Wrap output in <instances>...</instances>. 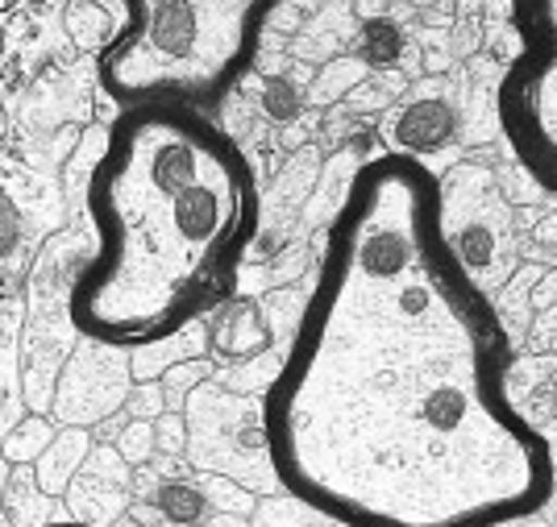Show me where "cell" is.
<instances>
[{
	"label": "cell",
	"instance_id": "obj_1",
	"mask_svg": "<svg viewBox=\"0 0 557 527\" xmlns=\"http://www.w3.org/2000/svg\"><path fill=\"white\" fill-rule=\"evenodd\" d=\"M511 344L442 229L437 175L379 154L346 187L312 296L262 399L296 503L346 527H499L554 490L516 412Z\"/></svg>",
	"mask_w": 557,
	"mask_h": 527
},
{
	"label": "cell",
	"instance_id": "obj_2",
	"mask_svg": "<svg viewBox=\"0 0 557 527\" xmlns=\"http://www.w3.org/2000/svg\"><path fill=\"white\" fill-rule=\"evenodd\" d=\"M96 250L67 316L100 349H154L230 299L258 233L242 146L205 113L121 109L88 175Z\"/></svg>",
	"mask_w": 557,
	"mask_h": 527
},
{
	"label": "cell",
	"instance_id": "obj_3",
	"mask_svg": "<svg viewBox=\"0 0 557 527\" xmlns=\"http://www.w3.org/2000/svg\"><path fill=\"white\" fill-rule=\"evenodd\" d=\"M278 0H121L125 22L100 50V88L121 109L205 113L250 71Z\"/></svg>",
	"mask_w": 557,
	"mask_h": 527
},
{
	"label": "cell",
	"instance_id": "obj_4",
	"mask_svg": "<svg viewBox=\"0 0 557 527\" xmlns=\"http://www.w3.org/2000/svg\"><path fill=\"white\" fill-rule=\"evenodd\" d=\"M516 54L495 113L516 162L557 196V0H511Z\"/></svg>",
	"mask_w": 557,
	"mask_h": 527
},
{
	"label": "cell",
	"instance_id": "obj_5",
	"mask_svg": "<svg viewBox=\"0 0 557 527\" xmlns=\"http://www.w3.org/2000/svg\"><path fill=\"white\" fill-rule=\"evenodd\" d=\"M442 187V229L466 275L491 291L511 266V216L487 171L458 166Z\"/></svg>",
	"mask_w": 557,
	"mask_h": 527
},
{
	"label": "cell",
	"instance_id": "obj_6",
	"mask_svg": "<svg viewBox=\"0 0 557 527\" xmlns=\"http://www.w3.org/2000/svg\"><path fill=\"white\" fill-rule=\"evenodd\" d=\"M454 134H458V113L449 100H437V96H420L412 104H404L392 121L395 154H408V159L442 150L454 141Z\"/></svg>",
	"mask_w": 557,
	"mask_h": 527
},
{
	"label": "cell",
	"instance_id": "obj_7",
	"mask_svg": "<svg viewBox=\"0 0 557 527\" xmlns=\"http://www.w3.org/2000/svg\"><path fill=\"white\" fill-rule=\"evenodd\" d=\"M146 506L154 511V524L163 527H205L212 515V499L191 481H163Z\"/></svg>",
	"mask_w": 557,
	"mask_h": 527
},
{
	"label": "cell",
	"instance_id": "obj_8",
	"mask_svg": "<svg viewBox=\"0 0 557 527\" xmlns=\"http://www.w3.org/2000/svg\"><path fill=\"white\" fill-rule=\"evenodd\" d=\"M267 344V328L258 321V312L250 303H237L230 308V316L216 324V349L230 353V357H250Z\"/></svg>",
	"mask_w": 557,
	"mask_h": 527
},
{
	"label": "cell",
	"instance_id": "obj_9",
	"mask_svg": "<svg viewBox=\"0 0 557 527\" xmlns=\"http://www.w3.org/2000/svg\"><path fill=\"white\" fill-rule=\"evenodd\" d=\"M250 527H346V524H337V519H329V515L296 503V499L287 494V503H262L258 506L255 524Z\"/></svg>",
	"mask_w": 557,
	"mask_h": 527
},
{
	"label": "cell",
	"instance_id": "obj_10",
	"mask_svg": "<svg viewBox=\"0 0 557 527\" xmlns=\"http://www.w3.org/2000/svg\"><path fill=\"white\" fill-rule=\"evenodd\" d=\"M399 50H404V34H399L387 17L367 22V34H362V54H367V63H392Z\"/></svg>",
	"mask_w": 557,
	"mask_h": 527
},
{
	"label": "cell",
	"instance_id": "obj_11",
	"mask_svg": "<svg viewBox=\"0 0 557 527\" xmlns=\"http://www.w3.org/2000/svg\"><path fill=\"white\" fill-rule=\"evenodd\" d=\"M387 13V0H358V17L362 22H379Z\"/></svg>",
	"mask_w": 557,
	"mask_h": 527
},
{
	"label": "cell",
	"instance_id": "obj_12",
	"mask_svg": "<svg viewBox=\"0 0 557 527\" xmlns=\"http://www.w3.org/2000/svg\"><path fill=\"white\" fill-rule=\"evenodd\" d=\"M205 527H250V524H242V519H233V515H216V519H209Z\"/></svg>",
	"mask_w": 557,
	"mask_h": 527
},
{
	"label": "cell",
	"instance_id": "obj_13",
	"mask_svg": "<svg viewBox=\"0 0 557 527\" xmlns=\"http://www.w3.org/2000/svg\"><path fill=\"white\" fill-rule=\"evenodd\" d=\"M42 527H100V524H84V519H50Z\"/></svg>",
	"mask_w": 557,
	"mask_h": 527
},
{
	"label": "cell",
	"instance_id": "obj_14",
	"mask_svg": "<svg viewBox=\"0 0 557 527\" xmlns=\"http://www.w3.org/2000/svg\"><path fill=\"white\" fill-rule=\"evenodd\" d=\"M470 9H479V0H462V4H458V22H466Z\"/></svg>",
	"mask_w": 557,
	"mask_h": 527
},
{
	"label": "cell",
	"instance_id": "obj_15",
	"mask_svg": "<svg viewBox=\"0 0 557 527\" xmlns=\"http://www.w3.org/2000/svg\"><path fill=\"white\" fill-rule=\"evenodd\" d=\"M408 4H412V9H433L437 0H408Z\"/></svg>",
	"mask_w": 557,
	"mask_h": 527
}]
</instances>
